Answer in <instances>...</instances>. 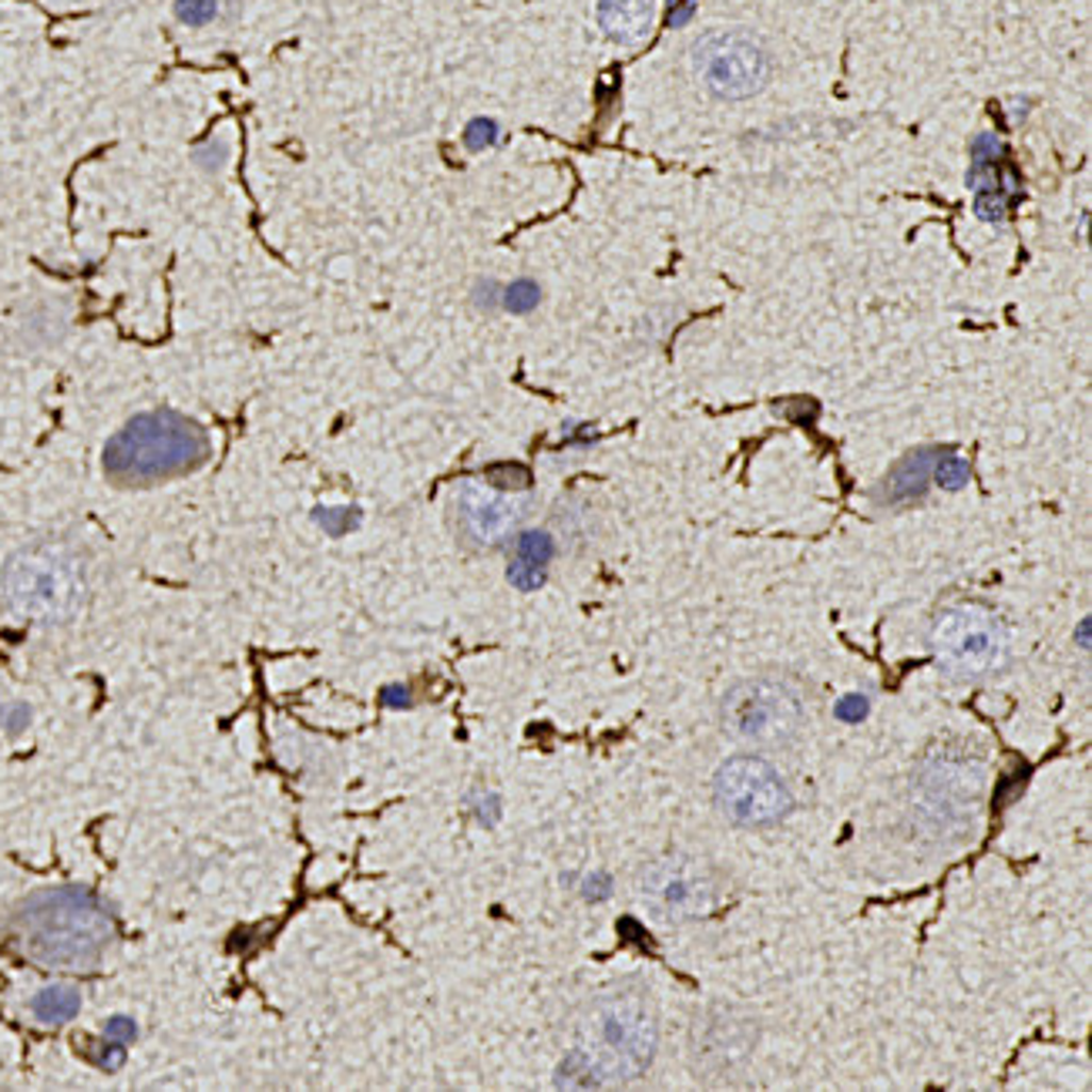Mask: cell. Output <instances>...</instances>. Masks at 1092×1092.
<instances>
[{"label":"cell","mask_w":1092,"mask_h":1092,"mask_svg":"<svg viewBox=\"0 0 1092 1092\" xmlns=\"http://www.w3.org/2000/svg\"><path fill=\"white\" fill-rule=\"evenodd\" d=\"M14 945L51 972H92L118 938L112 908L88 888L31 894L11 921Z\"/></svg>","instance_id":"obj_1"},{"label":"cell","mask_w":1092,"mask_h":1092,"mask_svg":"<svg viewBox=\"0 0 1092 1092\" xmlns=\"http://www.w3.org/2000/svg\"><path fill=\"white\" fill-rule=\"evenodd\" d=\"M659 1045L656 1015L646 995L609 992L585 1015L578 1042L559 1065V1086H615L639 1079Z\"/></svg>","instance_id":"obj_2"},{"label":"cell","mask_w":1092,"mask_h":1092,"mask_svg":"<svg viewBox=\"0 0 1092 1092\" xmlns=\"http://www.w3.org/2000/svg\"><path fill=\"white\" fill-rule=\"evenodd\" d=\"M209 434L179 411H145L125 420L104 444L101 467L121 487H148L192 475L209 461Z\"/></svg>","instance_id":"obj_3"},{"label":"cell","mask_w":1092,"mask_h":1092,"mask_svg":"<svg viewBox=\"0 0 1092 1092\" xmlns=\"http://www.w3.org/2000/svg\"><path fill=\"white\" fill-rule=\"evenodd\" d=\"M0 592L7 606L34 626H68L88 602V568L64 542H28L0 565Z\"/></svg>","instance_id":"obj_4"},{"label":"cell","mask_w":1092,"mask_h":1092,"mask_svg":"<svg viewBox=\"0 0 1092 1092\" xmlns=\"http://www.w3.org/2000/svg\"><path fill=\"white\" fill-rule=\"evenodd\" d=\"M719 723L746 746H787L807 723L794 686L774 676H749L733 682L719 702Z\"/></svg>","instance_id":"obj_5"},{"label":"cell","mask_w":1092,"mask_h":1092,"mask_svg":"<svg viewBox=\"0 0 1092 1092\" xmlns=\"http://www.w3.org/2000/svg\"><path fill=\"white\" fill-rule=\"evenodd\" d=\"M934 659L958 679H985L1009 666V632L985 606H948L928 626Z\"/></svg>","instance_id":"obj_6"},{"label":"cell","mask_w":1092,"mask_h":1092,"mask_svg":"<svg viewBox=\"0 0 1092 1092\" xmlns=\"http://www.w3.org/2000/svg\"><path fill=\"white\" fill-rule=\"evenodd\" d=\"M693 68L710 95L723 101H743L766 88L774 61H770L763 40L749 31H710L696 40Z\"/></svg>","instance_id":"obj_7"},{"label":"cell","mask_w":1092,"mask_h":1092,"mask_svg":"<svg viewBox=\"0 0 1092 1092\" xmlns=\"http://www.w3.org/2000/svg\"><path fill=\"white\" fill-rule=\"evenodd\" d=\"M713 800L737 827H774L790 810L794 794L787 780L760 757H733L716 770Z\"/></svg>","instance_id":"obj_8"},{"label":"cell","mask_w":1092,"mask_h":1092,"mask_svg":"<svg viewBox=\"0 0 1092 1092\" xmlns=\"http://www.w3.org/2000/svg\"><path fill=\"white\" fill-rule=\"evenodd\" d=\"M639 897L662 921H693L719 901V884L710 864L690 854H666L639 877Z\"/></svg>","instance_id":"obj_9"},{"label":"cell","mask_w":1092,"mask_h":1092,"mask_svg":"<svg viewBox=\"0 0 1092 1092\" xmlns=\"http://www.w3.org/2000/svg\"><path fill=\"white\" fill-rule=\"evenodd\" d=\"M531 504L487 481H461L454 487L451 518L458 539L470 548H501L522 531Z\"/></svg>","instance_id":"obj_10"},{"label":"cell","mask_w":1092,"mask_h":1092,"mask_svg":"<svg viewBox=\"0 0 1092 1092\" xmlns=\"http://www.w3.org/2000/svg\"><path fill=\"white\" fill-rule=\"evenodd\" d=\"M917 813L931 830L965 824V810L981 794V763L965 754H931L917 774Z\"/></svg>","instance_id":"obj_11"},{"label":"cell","mask_w":1092,"mask_h":1092,"mask_svg":"<svg viewBox=\"0 0 1092 1092\" xmlns=\"http://www.w3.org/2000/svg\"><path fill=\"white\" fill-rule=\"evenodd\" d=\"M595 20L615 45H642L656 24V0H598Z\"/></svg>","instance_id":"obj_12"},{"label":"cell","mask_w":1092,"mask_h":1092,"mask_svg":"<svg viewBox=\"0 0 1092 1092\" xmlns=\"http://www.w3.org/2000/svg\"><path fill=\"white\" fill-rule=\"evenodd\" d=\"M938 447H921V451L908 454L901 464H897L884 487H881V495H877V501H884V504H911V501H921L928 495V484H931V475H934V461H938Z\"/></svg>","instance_id":"obj_13"},{"label":"cell","mask_w":1092,"mask_h":1092,"mask_svg":"<svg viewBox=\"0 0 1092 1092\" xmlns=\"http://www.w3.org/2000/svg\"><path fill=\"white\" fill-rule=\"evenodd\" d=\"M31 1012L45 1025H64L81 1012V992L75 985H48L31 1002Z\"/></svg>","instance_id":"obj_14"},{"label":"cell","mask_w":1092,"mask_h":1092,"mask_svg":"<svg viewBox=\"0 0 1092 1092\" xmlns=\"http://www.w3.org/2000/svg\"><path fill=\"white\" fill-rule=\"evenodd\" d=\"M555 555H559V542H555V534L545 528H528L511 539V559H518V562L548 568L555 562Z\"/></svg>","instance_id":"obj_15"},{"label":"cell","mask_w":1092,"mask_h":1092,"mask_svg":"<svg viewBox=\"0 0 1092 1092\" xmlns=\"http://www.w3.org/2000/svg\"><path fill=\"white\" fill-rule=\"evenodd\" d=\"M176 20L185 28H209L222 17V0H176Z\"/></svg>","instance_id":"obj_16"},{"label":"cell","mask_w":1092,"mask_h":1092,"mask_svg":"<svg viewBox=\"0 0 1092 1092\" xmlns=\"http://www.w3.org/2000/svg\"><path fill=\"white\" fill-rule=\"evenodd\" d=\"M539 303H542V286L534 280H515V283L501 286V307L508 313L525 316L531 310H539Z\"/></svg>","instance_id":"obj_17"},{"label":"cell","mask_w":1092,"mask_h":1092,"mask_svg":"<svg viewBox=\"0 0 1092 1092\" xmlns=\"http://www.w3.org/2000/svg\"><path fill=\"white\" fill-rule=\"evenodd\" d=\"M192 159H196L199 172H205V176H219L222 168L229 165V159H232V145L226 142V135H212V138H205L202 145H196V152H192Z\"/></svg>","instance_id":"obj_18"},{"label":"cell","mask_w":1092,"mask_h":1092,"mask_svg":"<svg viewBox=\"0 0 1092 1092\" xmlns=\"http://www.w3.org/2000/svg\"><path fill=\"white\" fill-rule=\"evenodd\" d=\"M941 487L945 491H958V487H965L969 478H972V467L965 458H958V454H938L934 461V475H931Z\"/></svg>","instance_id":"obj_19"},{"label":"cell","mask_w":1092,"mask_h":1092,"mask_svg":"<svg viewBox=\"0 0 1092 1092\" xmlns=\"http://www.w3.org/2000/svg\"><path fill=\"white\" fill-rule=\"evenodd\" d=\"M464 148L467 152H484V148L491 145H498L501 142V125L495 118H470L464 125V135H461Z\"/></svg>","instance_id":"obj_20"},{"label":"cell","mask_w":1092,"mask_h":1092,"mask_svg":"<svg viewBox=\"0 0 1092 1092\" xmlns=\"http://www.w3.org/2000/svg\"><path fill=\"white\" fill-rule=\"evenodd\" d=\"M313 522L327 534H333V539H340V534H347L360 525V508H350V504L347 508H316Z\"/></svg>","instance_id":"obj_21"},{"label":"cell","mask_w":1092,"mask_h":1092,"mask_svg":"<svg viewBox=\"0 0 1092 1092\" xmlns=\"http://www.w3.org/2000/svg\"><path fill=\"white\" fill-rule=\"evenodd\" d=\"M484 481L501 491H525L531 487V470L525 464H491L484 470Z\"/></svg>","instance_id":"obj_22"},{"label":"cell","mask_w":1092,"mask_h":1092,"mask_svg":"<svg viewBox=\"0 0 1092 1092\" xmlns=\"http://www.w3.org/2000/svg\"><path fill=\"white\" fill-rule=\"evenodd\" d=\"M508 582L522 589V592H539L545 582H548V568H539V565H528V562H518V559H511L508 562Z\"/></svg>","instance_id":"obj_23"},{"label":"cell","mask_w":1092,"mask_h":1092,"mask_svg":"<svg viewBox=\"0 0 1092 1092\" xmlns=\"http://www.w3.org/2000/svg\"><path fill=\"white\" fill-rule=\"evenodd\" d=\"M871 710V702L867 696H844L838 706H833V716L844 719V723H861Z\"/></svg>","instance_id":"obj_24"},{"label":"cell","mask_w":1092,"mask_h":1092,"mask_svg":"<svg viewBox=\"0 0 1092 1092\" xmlns=\"http://www.w3.org/2000/svg\"><path fill=\"white\" fill-rule=\"evenodd\" d=\"M475 307L484 310V313L498 310V307H501V283H495V280H481V283L475 286Z\"/></svg>","instance_id":"obj_25"},{"label":"cell","mask_w":1092,"mask_h":1092,"mask_svg":"<svg viewBox=\"0 0 1092 1092\" xmlns=\"http://www.w3.org/2000/svg\"><path fill=\"white\" fill-rule=\"evenodd\" d=\"M582 894L589 897V901H606V897L612 894V877L602 874V871L589 874L585 881H582Z\"/></svg>","instance_id":"obj_26"},{"label":"cell","mask_w":1092,"mask_h":1092,"mask_svg":"<svg viewBox=\"0 0 1092 1092\" xmlns=\"http://www.w3.org/2000/svg\"><path fill=\"white\" fill-rule=\"evenodd\" d=\"M135 1036H138V1029H135V1022H132V1019H112L109 1025H104V1039H109V1042L128 1045Z\"/></svg>","instance_id":"obj_27"},{"label":"cell","mask_w":1092,"mask_h":1092,"mask_svg":"<svg viewBox=\"0 0 1092 1092\" xmlns=\"http://www.w3.org/2000/svg\"><path fill=\"white\" fill-rule=\"evenodd\" d=\"M696 7H699V0H669V28H686L690 24V20H693V14H696Z\"/></svg>","instance_id":"obj_28"},{"label":"cell","mask_w":1092,"mask_h":1092,"mask_svg":"<svg viewBox=\"0 0 1092 1092\" xmlns=\"http://www.w3.org/2000/svg\"><path fill=\"white\" fill-rule=\"evenodd\" d=\"M383 699H387V706H407V702H411V690L391 686V690H383Z\"/></svg>","instance_id":"obj_29"},{"label":"cell","mask_w":1092,"mask_h":1092,"mask_svg":"<svg viewBox=\"0 0 1092 1092\" xmlns=\"http://www.w3.org/2000/svg\"><path fill=\"white\" fill-rule=\"evenodd\" d=\"M1079 646L1089 649V618H1082V623H1079Z\"/></svg>","instance_id":"obj_30"},{"label":"cell","mask_w":1092,"mask_h":1092,"mask_svg":"<svg viewBox=\"0 0 1092 1092\" xmlns=\"http://www.w3.org/2000/svg\"><path fill=\"white\" fill-rule=\"evenodd\" d=\"M0 726H4V699H0Z\"/></svg>","instance_id":"obj_31"}]
</instances>
